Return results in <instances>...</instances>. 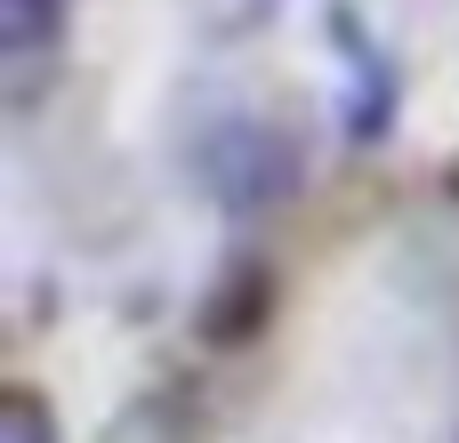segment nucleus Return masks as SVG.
<instances>
[{"label": "nucleus", "mask_w": 459, "mask_h": 443, "mask_svg": "<svg viewBox=\"0 0 459 443\" xmlns=\"http://www.w3.org/2000/svg\"><path fill=\"white\" fill-rule=\"evenodd\" d=\"M331 40L347 48V105H339V129L355 137V145H379L387 129H395V65L363 40V24H355V8L347 0H331Z\"/></svg>", "instance_id": "obj_3"}, {"label": "nucleus", "mask_w": 459, "mask_h": 443, "mask_svg": "<svg viewBox=\"0 0 459 443\" xmlns=\"http://www.w3.org/2000/svg\"><path fill=\"white\" fill-rule=\"evenodd\" d=\"M307 178V145L290 121H266V113H226L202 129L194 145V186L226 210V218H266L299 194Z\"/></svg>", "instance_id": "obj_1"}, {"label": "nucleus", "mask_w": 459, "mask_h": 443, "mask_svg": "<svg viewBox=\"0 0 459 443\" xmlns=\"http://www.w3.org/2000/svg\"><path fill=\"white\" fill-rule=\"evenodd\" d=\"M274 299H282L274 266H266V258H250V250H234V258L210 274V291L194 299V339H202L210 355H242V347H258V339H266Z\"/></svg>", "instance_id": "obj_2"}, {"label": "nucleus", "mask_w": 459, "mask_h": 443, "mask_svg": "<svg viewBox=\"0 0 459 443\" xmlns=\"http://www.w3.org/2000/svg\"><path fill=\"white\" fill-rule=\"evenodd\" d=\"M274 8H282V0H186V24H194L202 40H250V32L274 24Z\"/></svg>", "instance_id": "obj_6"}, {"label": "nucleus", "mask_w": 459, "mask_h": 443, "mask_svg": "<svg viewBox=\"0 0 459 443\" xmlns=\"http://www.w3.org/2000/svg\"><path fill=\"white\" fill-rule=\"evenodd\" d=\"M65 16H73V0H0V56H8V73H16V81H8L16 105L40 89L32 73L65 48Z\"/></svg>", "instance_id": "obj_4"}, {"label": "nucleus", "mask_w": 459, "mask_h": 443, "mask_svg": "<svg viewBox=\"0 0 459 443\" xmlns=\"http://www.w3.org/2000/svg\"><path fill=\"white\" fill-rule=\"evenodd\" d=\"M0 443H65L56 436V412H48V395L40 387H0Z\"/></svg>", "instance_id": "obj_7"}, {"label": "nucleus", "mask_w": 459, "mask_h": 443, "mask_svg": "<svg viewBox=\"0 0 459 443\" xmlns=\"http://www.w3.org/2000/svg\"><path fill=\"white\" fill-rule=\"evenodd\" d=\"M194 404H202L194 387H153V395H137V404L105 428V443H194V428H202Z\"/></svg>", "instance_id": "obj_5"}]
</instances>
